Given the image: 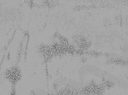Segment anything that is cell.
<instances>
[{"instance_id":"obj_1","label":"cell","mask_w":128,"mask_h":95,"mask_svg":"<svg viewBox=\"0 0 128 95\" xmlns=\"http://www.w3.org/2000/svg\"><path fill=\"white\" fill-rule=\"evenodd\" d=\"M4 77L7 80H8L12 86H16V84L21 80L22 72L18 66L15 65L11 68H8L5 71Z\"/></svg>"}]
</instances>
